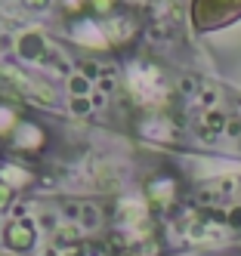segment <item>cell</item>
<instances>
[{"label": "cell", "mask_w": 241, "mask_h": 256, "mask_svg": "<svg viewBox=\"0 0 241 256\" xmlns=\"http://www.w3.org/2000/svg\"><path fill=\"white\" fill-rule=\"evenodd\" d=\"M198 25L213 28V25H226L235 16H241V0H198Z\"/></svg>", "instance_id": "6da1fadb"}]
</instances>
